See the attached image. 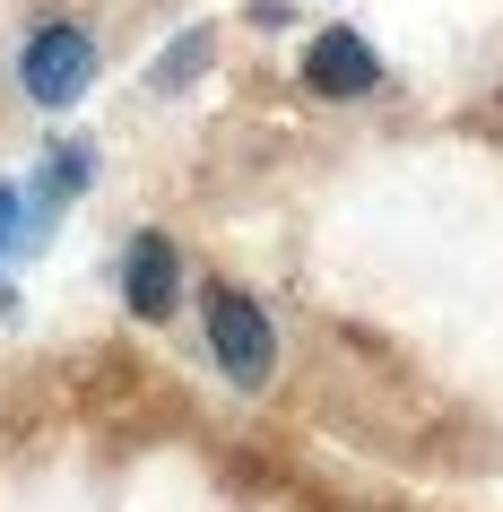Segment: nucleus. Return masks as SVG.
<instances>
[{"label":"nucleus","instance_id":"obj_3","mask_svg":"<svg viewBox=\"0 0 503 512\" xmlns=\"http://www.w3.org/2000/svg\"><path fill=\"white\" fill-rule=\"evenodd\" d=\"M174 296H183V252L165 235H131V252H122V304H131V322H165Z\"/></svg>","mask_w":503,"mask_h":512},{"label":"nucleus","instance_id":"obj_1","mask_svg":"<svg viewBox=\"0 0 503 512\" xmlns=\"http://www.w3.org/2000/svg\"><path fill=\"white\" fill-rule=\"evenodd\" d=\"M200 322H209V356L226 365V382H235V391H261V382L278 374V330H269V313L243 296V287H226V278H217L209 304H200Z\"/></svg>","mask_w":503,"mask_h":512},{"label":"nucleus","instance_id":"obj_2","mask_svg":"<svg viewBox=\"0 0 503 512\" xmlns=\"http://www.w3.org/2000/svg\"><path fill=\"white\" fill-rule=\"evenodd\" d=\"M87 79H96V35L87 27H35L27 35V53H18V87H27V105L61 113V105H79Z\"/></svg>","mask_w":503,"mask_h":512},{"label":"nucleus","instance_id":"obj_5","mask_svg":"<svg viewBox=\"0 0 503 512\" xmlns=\"http://www.w3.org/2000/svg\"><path fill=\"white\" fill-rule=\"evenodd\" d=\"M209 53H217V35H209V27H183L174 44H165V61L148 70V87H157V96H183V87L209 70Z\"/></svg>","mask_w":503,"mask_h":512},{"label":"nucleus","instance_id":"obj_6","mask_svg":"<svg viewBox=\"0 0 503 512\" xmlns=\"http://www.w3.org/2000/svg\"><path fill=\"white\" fill-rule=\"evenodd\" d=\"M96 183V148H53V165H44V174H35V191H44V200H79V191Z\"/></svg>","mask_w":503,"mask_h":512},{"label":"nucleus","instance_id":"obj_4","mask_svg":"<svg viewBox=\"0 0 503 512\" xmlns=\"http://www.w3.org/2000/svg\"><path fill=\"white\" fill-rule=\"evenodd\" d=\"M373 79H382V53H373L356 27L313 35V53H304V87H313V96H365Z\"/></svg>","mask_w":503,"mask_h":512}]
</instances>
